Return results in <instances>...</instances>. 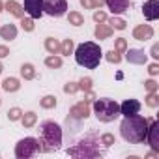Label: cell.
<instances>
[{"label": "cell", "instance_id": "obj_1", "mask_svg": "<svg viewBox=\"0 0 159 159\" xmlns=\"http://www.w3.org/2000/svg\"><path fill=\"white\" fill-rule=\"evenodd\" d=\"M148 125H150V120L140 114L124 116V120L120 124V133H122L124 140H127L129 144H140L146 140Z\"/></svg>", "mask_w": 159, "mask_h": 159}, {"label": "cell", "instance_id": "obj_2", "mask_svg": "<svg viewBox=\"0 0 159 159\" xmlns=\"http://www.w3.org/2000/svg\"><path fill=\"white\" fill-rule=\"evenodd\" d=\"M60 144H62V127L52 120H45L39 125V152L58 150Z\"/></svg>", "mask_w": 159, "mask_h": 159}, {"label": "cell", "instance_id": "obj_3", "mask_svg": "<svg viewBox=\"0 0 159 159\" xmlns=\"http://www.w3.org/2000/svg\"><path fill=\"white\" fill-rule=\"evenodd\" d=\"M103 58V52H101V47L94 41H84L81 43L77 49H75V60L79 66H83L86 69H96L99 66Z\"/></svg>", "mask_w": 159, "mask_h": 159}, {"label": "cell", "instance_id": "obj_4", "mask_svg": "<svg viewBox=\"0 0 159 159\" xmlns=\"http://www.w3.org/2000/svg\"><path fill=\"white\" fill-rule=\"evenodd\" d=\"M94 112L98 116L99 122H114L120 116V105L114 99L109 98H101V99H94Z\"/></svg>", "mask_w": 159, "mask_h": 159}, {"label": "cell", "instance_id": "obj_5", "mask_svg": "<svg viewBox=\"0 0 159 159\" xmlns=\"http://www.w3.org/2000/svg\"><path fill=\"white\" fill-rule=\"evenodd\" d=\"M67 153L71 157H77V159H92V157H101L103 155L94 137H88V139H83L81 142H77L73 148L67 150Z\"/></svg>", "mask_w": 159, "mask_h": 159}, {"label": "cell", "instance_id": "obj_6", "mask_svg": "<svg viewBox=\"0 0 159 159\" xmlns=\"http://www.w3.org/2000/svg\"><path fill=\"white\" fill-rule=\"evenodd\" d=\"M38 152H39V140L34 137L21 139L15 146V157L17 159H28V157L36 155Z\"/></svg>", "mask_w": 159, "mask_h": 159}, {"label": "cell", "instance_id": "obj_7", "mask_svg": "<svg viewBox=\"0 0 159 159\" xmlns=\"http://www.w3.org/2000/svg\"><path fill=\"white\" fill-rule=\"evenodd\" d=\"M67 11L66 0H43V13L51 17H62Z\"/></svg>", "mask_w": 159, "mask_h": 159}, {"label": "cell", "instance_id": "obj_8", "mask_svg": "<svg viewBox=\"0 0 159 159\" xmlns=\"http://www.w3.org/2000/svg\"><path fill=\"white\" fill-rule=\"evenodd\" d=\"M146 140L150 144V148L153 152H159V122H150L148 125V133H146Z\"/></svg>", "mask_w": 159, "mask_h": 159}, {"label": "cell", "instance_id": "obj_9", "mask_svg": "<svg viewBox=\"0 0 159 159\" xmlns=\"http://www.w3.org/2000/svg\"><path fill=\"white\" fill-rule=\"evenodd\" d=\"M25 11L32 19H39L43 15V0H25Z\"/></svg>", "mask_w": 159, "mask_h": 159}, {"label": "cell", "instance_id": "obj_10", "mask_svg": "<svg viewBox=\"0 0 159 159\" xmlns=\"http://www.w3.org/2000/svg\"><path fill=\"white\" fill-rule=\"evenodd\" d=\"M142 13L148 21H157L159 19V2L157 0H146L142 4Z\"/></svg>", "mask_w": 159, "mask_h": 159}, {"label": "cell", "instance_id": "obj_11", "mask_svg": "<svg viewBox=\"0 0 159 159\" xmlns=\"http://www.w3.org/2000/svg\"><path fill=\"white\" fill-rule=\"evenodd\" d=\"M125 58L129 64H146L148 54L142 49H125Z\"/></svg>", "mask_w": 159, "mask_h": 159}, {"label": "cell", "instance_id": "obj_12", "mask_svg": "<svg viewBox=\"0 0 159 159\" xmlns=\"http://www.w3.org/2000/svg\"><path fill=\"white\" fill-rule=\"evenodd\" d=\"M88 114H90L88 101H81V103H77V105H75V107H71V111H69V118H75V120L88 118Z\"/></svg>", "mask_w": 159, "mask_h": 159}, {"label": "cell", "instance_id": "obj_13", "mask_svg": "<svg viewBox=\"0 0 159 159\" xmlns=\"http://www.w3.org/2000/svg\"><path fill=\"white\" fill-rule=\"evenodd\" d=\"M105 4L109 6V10H111L114 15H118V13H124V11L129 10L131 0H105Z\"/></svg>", "mask_w": 159, "mask_h": 159}, {"label": "cell", "instance_id": "obj_14", "mask_svg": "<svg viewBox=\"0 0 159 159\" xmlns=\"http://www.w3.org/2000/svg\"><path fill=\"white\" fill-rule=\"evenodd\" d=\"M140 111V103L137 99H125L122 105H120V114L124 116H133V114H139Z\"/></svg>", "mask_w": 159, "mask_h": 159}, {"label": "cell", "instance_id": "obj_15", "mask_svg": "<svg viewBox=\"0 0 159 159\" xmlns=\"http://www.w3.org/2000/svg\"><path fill=\"white\" fill-rule=\"evenodd\" d=\"M153 36V28L150 25H139L135 30H133V38L139 39V41H146V39H152Z\"/></svg>", "mask_w": 159, "mask_h": 159}, {"label": "cell", "instance_id": "obj_16", "mask_svg": "<svg viewBox=\"0 0 159 159\" xmlns=\"http://www.w3.org/2000/svg\"><path fill=\"white\" fill-rule=\"evenodd\" d=\"M0 36H2V39H6V41L15 39V38H17V26H15V25H11V23L4 25L2 28H0Z\"/></svg>", "mask_w": 159, "mask_h": 159}, {"label": "cell", "instance_id": "obj_17", "mask_svg": "<svg viewBox=\"0 0 159 159\" xmlns=\"http://www.w3.org/2000/svg\"><path fill=\"white\" fill-rule=\"evenodd\" d=\"M4 8H6L11 15H15V17H19V19H23V17H25V10L21 8V4H17V2H15V0H8Z\"/></svg>", "mask_w": 159, "mask_h": 159}, {"label": "cell", "instance_id": "obj_18", "mask_svg": "<svg viewBox=\"0 0 159 159\" xmlns=\"http://www.w3.org/2000/svg\"><path fill=\"white\" fill-rule=\"evenodd\" d=\"M6 92H17L19 88H21V84H19V79H15V77H8L6 81L0 84Z\"/></svg>", "mask_w": 159, "mask_h": 159}, {"label": "cell", "instance_id": "obj_19", "mask_svg": "<svg viewBox=\"0 0 159 159\" xmlns=\"http://www.w3.org/2000/svg\"><path fill=\"white\" fill-rule=\"evenodd\" d=\"M21 77L25 79V81H32V79L36 77V69L32 64H23L21 66Z\"/></svg>", "mask_w": 159, "mask_h": 159}, {"label": "cell", "instance_id": "obj_20", "mask_svg": "<svg viewBox=\"0 0 159 159\" xmlns=\"http://www.w3.org/2000/svg\"><path fill=\"white\" fill-rule=\"evenodd\" d=\"M60 45H62V43H60L58 39H54V38H47V39H45V49H47L51 54H58V52H60Z\"/></svg>", "mask_w": 159, "mask_h": 159}, {"label": "cell", "instance_id": "obj_21", "mask_svg": "<svg viewBox=\"0 0 159 159\" xmlns=\"http://www.w3.org/2000/svg\"><path fill=\"white\" fill-rule=\"evenodd\" d=\"M21 122H23V125H25L26 129H30V127H34V125H36L38 116H36V112H25V114L21 116Z\"/></svg>", "mask_w": 159, "mask_h": 159}, {"label": "cell", "instance_id": "obj_22", "mask_svg": "<svg viewBox=\"0 0 159 159\" xmlns=\"http://www.w3.org/2000/svg\"><path fill=\"white\" fill-rule=\"evenodd\" d=\"M111 36H112V28H111V26L98 25V28H96V38H98V39H107V38H111Z\"/></svg>", "mask_w": 159, "mask_h": 159}, {"label": "cell", "instance_id": "obj_23", "mask_svg": "<svg viewBox=\"0 0 159 159\" xmlns=\"http://www.w3.org/2000/svg\"><path fill=\"white\" fill-rule=\"evenodd\" d=\"M67 19H69V23H71V25H75V26L84 25V17H83L81 13H79V11H69Z\"/></svg>", "mask_w": 159, "mask_h": 159}, {"label": "cell", "instance_id": "obj_24", "mask_svg": "<svg viewBox=\"0 0 159 159\" xmlns=\"http://www.w3.org/2000/svg\"><path fill=\"white\" fill-rule=\"evenodd\" d=\"M45 66H47V67H51V69L60 67V66H62V58H60V56H56V54H52V56L45 58Z\"/></svg>", "mask_w": 159, "mask_h": 159}, {"label": "cell", "instance_id": "obj_25", "mask_svg": "<svg viewBox=\"0 0 159 159\" xmlns=\"http://www.w3.org/2000/svg\"><path fill=\"white\" fill-rule=\"evenodd\" d=\"M109 25H111V28H112V30H114V28H116V30H124L127 23H125L124 19H120V17H112V19L109 21Z\"/></svg>", "mask_w": 159, "mask_h": 159}, {"label": "cell", "instance_id": "obj_26", "mask_svg": "<svg viewBox=\"0 0 159 159\" xmlns=\"http://www.w3.org/2000/svg\"><path fill=\"white\" fill-rule=\"evenodd\" d=\"M39 105H41L43 109H52V107H56V98H54V96H45V98L39 101Z\"/></svg>", "mask_w": 159, "mask_h": 159}, {"label": "cell", "instance_id": "obj_27", "mask_svg": "<svg viewBox=\"0 0 159 159\" xmlns=\"http://www.w3.org/2000/svg\"><path fill=\"white\" fill-rule=\"evenodd\" d=\"M146 105L155 109L159 105V98H157V92H148V98H146Z\"/></svg>", "mask_w": 159, "mask_h": 159}, {"label": "cell", "instance_id": "obj_28", "mask_svg": "<svg viewBox=\"0 0 159 159\" xmlns=\"http://www.w3.org/2000/svg\"><path fill=\"white\" fill-rule=\"evenodd\" d=\"M71 51H73V39H66L60 45V54H71Z\"/></svg>", "mask_w": 159, "mask_h": 159}, {"label": "cell", "instance_id": "obj_29", "mask_svg": "<svg viewBox=\"0 0 159 159\" xmlns=\"http://www.w3.org/2000/svg\"><path fill=\"white\" fill-rule=\"evenodd\" d=\"M21 116H23V111H21V109H17V107L10 109V112H8V118H10L11 122H15V120H21Z\"/></svg>", "mask_w": 159, "mask_h": 159}, {"label": "cell", "instance_id": "obj_30", "mask_svg": "<svg viewBox=\"0 0 159 159\" xmlns=\"http://www.w3.org/2000/svg\"><path fill=\"white\" fill-rule=\"evenodd\" d=\"M107 60H109L111 64H118V62L122 60V56H120L118 51H109V52H107Z\"/></svg>", "mask_w": 159, "mask_h": 159}, {"label": "cell", "instance_id": "obj_31", "mask_svg": "<svg viewBox=\"0 0 159 159\" xmlns=\"http://www.w3.org/2000/svg\"><path fill=\"white\" fill-rule=\"evenodd\" d=\"M79 90H84V92H88V90H92V79L90 77H86V79H83L81 83H79Z\"/></svg>", "mask_w": 159, "mask_h": 159}, {"label": "cell", "instance_id": "obj_32", "mask_svg": "<svg viewBox=\"0 0 159 159\" xmlns=\"http://www.w3.org/2000/svg\"><path fill=\"white\" fill-rule=\"evenodd\" d=\"M101 144H103V146H112V144H114V135H111V133L101 135Z\"/></svg>", "mask_w": 159, "mask_h": 159}, {"label": "cell", "instance_id": "obj_33", "mask_svg": "<svg viewBox=\"0 0 159 159\" xmlns=\"http://www.w3.org/2000/svg\"><path fill=\"white\" fill-rule=\"evenodd\" d=\"M21 25H23V30H26V32H32V30H34V21H32V17H30V19H25V17H23Z\"/></svg>", "mask_w": 159, "mask_h": 159}, {"label": "cell", "instance_id": "obj_34", "mask_svg": "<svg viewBox=\"0 0 159 159\" xmlns=\"http://www.w3.org/2000/svg\"><path fill=\"white\" fill-rule=\"evenodd\" d=\"M125 49H127V41H125L124 38H118V39H116V51H118V52H124Z\"/></svg>", "mask_w": 159, "mask_h": 159}, {"label": "cell", "instance_id": "obj_35", "mask_svg": "<svg viewBox=\"0 0 159 159\" xmlns=\"http://www.w3.org/2000/svg\"><path fill=\"white\" fill-rule=\"evenodd\" d=\"M77 90H79V84H77V83H67V84L64 86V92H66V94H75Z\"/></svg>", "mask_w": 159, "mask_h": 159}, {"label": "cell", "instance_id": "obj_36", "mask_svg": "<svg viewBox=\"0 0 159 159\" xmlns=\"http://www.w3.org/2000/svg\"><path fill=\"white\" fill-rule=\"evenodd\" d=\"M144 86H146V90H148V92H157V83L153 81V79L146 81V83H144Z\"/></svg>", "mask_w": 159, "mask_h": 159}, {"label": "cell", "instance_id": "obj_37", "mask_svg": "<svg viewBox=\"0 0 159 159\" xmlns=\"http://www.w3.org/2000/svg\"><path fill=\"white\" fill-rule=\"evenodd\" d=\"M94 19H96L98 23H103V21H107V15H105L103 11H96V13H94Z\"/></svg>", "mask_w": 159, "mask_h": 159}, {"label": "cell", "instance_id": "obj_38", "mask_svg": "<svg viewBox=\"0 0 159 159\" xmlns=\"http://www.w3.org/2000/svg\"><path fill=\"white\" fill-rule=\"evenodd\" d=\"M148 73H150L152 77H153V75H157V73H159V66H157V64H152V66L148 67Z\"/></svg>", "mask_w": 159, "mask_h": 159}, {"label": "cell", "instance_id": "obj_39", "mask_svg": "<svg viewBox=\"0 0 159 159\" xmlns=\"http://www.w3.org/2000/svg\"><path fill=\"white\" fill-rule=\"evenodd\" d=\"M152 56H153V60H159V45L157 43L152 47Z\"/></svg>", "mask_w": 159, "mask_h": 159}, {"label": "cell", "instance_id": "obj_40", "mask_svg": "<svg viewBox=\"0 0 159 159\" xmlns=\"http://www.w3.org/2000/svg\"><path fill=\"white\" fill-rule=\"evenodd\" d=\"M8 54H10V49L4 47V45H0V58H4V56H8Z\"/></svg>", "mask_w": 159, "mask_h": 159}, {"label": "cell", "instance_id": "obj_41", "mask_svg": "<svg viewBox=\"0 0 159 159\" xmlns=\"http://www.w3.org/2000/svg\"><path fill=\"white\" fill-rule=\"evenodd\" d=\"M105 4V0H92V8H101Z\"/></svg>", "mask_w": 159, "mask_h": 159}, {"label": "cell", "instance_id": "obj_42", "mask_svg": "<svg viewBox=\"0 0 159 159\" xmlns=\"http://www.w3.org/2000/svg\"><path fill=\"white\" fill-rule=\"evenodd\" d=\"M94 99H96V96L92 94V90H88V92H86V99H84V101H94Z\"/></svg>", "mask_w": 159, "mask_h": 159}, {"label": "cell", "instance_id": "obj_43", "mask_svg": "<svg viewBox=\"0 0 159 159\" xmlns=\"http://www.w3.org/2000/svg\"><path fill=\"white\" fill-rule=\"evenodd\" d=\"M81 4H83L84 8H90V10H92V0H81Z\"/></svg>", "mask_w": 159, "mask_h": 159}, {"label": "cell", "instance_id": "obj_44", "mask_svg": "<svg viewBox=\"0 0 159 159\" xmlns=\"http://www.w3.org/2000/svg\"><path fill=\"white\" fill-rule=\"evenodd\" d=\"M4 10V4H2V0H0V11H2Z\"/></svg>", "mask_w": 159, "mask_h": 159}, {"label": "cell", "instance_id": "obj_45", "mask_svg": "<svg viewBox=\"0 0 159 159\" xmlns=\"http://www.w3.org/2000/svg\"><path fill=\"white\" fill-rule=\"evenodd\" d=\"M0 73H2V64H0Z\"/></svg>", "mask_w": 159, "mask_h": 159}, {"label": "cell", "instance_id": "obj_46", "mask_svg": "<svg viewBox=\"0 0 159 159\" xmlns=\"http://www.w3.org/2000/svg\"><path fill=\"white\" fill-rule=\"evenodd\" d=\"M0 103H2V101H0Z\"/></svg>", "mask_w": 159, "mask_h": 159}]
</instances>
